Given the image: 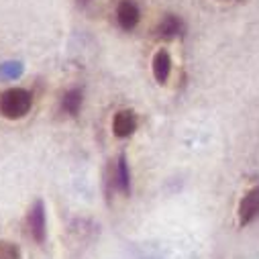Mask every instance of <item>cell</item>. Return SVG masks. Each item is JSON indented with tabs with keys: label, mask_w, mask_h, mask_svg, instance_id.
I'll return each instance as SVG.
<instances>
[{
	"label": "cell",
	"mask_w": 259,
	"mask_h": 259,
	"mask_svg": "<svg viewBox=\"0 0 259 259\" xmlns=\"http://www.w3.org/2000/svg\"><path fill=\"white\" fill-rule=\"evenodd\" d=\"M33 104V96L25 88H11L0 94V114L9 120L23 118Z\"/></svg>",
	"instance_id": "6da1fadb"
},
{
	"label": "cell",
	"mask_w": 259,
	"mask_h": 259,
	"mask_svg": "<svg viewBox=\"0 0 259 259\" xmlns=\"http://www.w3.org/2000/svg\"><path fill=\"white\" fill-rule=\"evenodd\" d=\"M27 227H29V235L33 237L35 243H45L47 237V219H45V206L41 200H37L29 214H27Z\"/></svg>",
	"instance_id": "7a4b0ae2"
},
{
	"label": "cell",
	"mask_w": 259,
	"mask_h": 259,
	"mask_svg": "<svg viewBox=\"0 0 259 259\" xmlns=\"http://www.w3.org/2000/svg\"><path fill=\"white\" fill-rule=\"evenodd\" d=\"M255 219H259V186H255L253 190H249L247 196L239 204V223L243 227L249 225V223H253Z\"/></svg>",
	"instance_id": "3957f363"
},
{
	"label": "cell",
	"mask_w": 259,
	"mask_h": 259,
	"mask_svg": "<svg viewBox=\"0 0 259 259\" xmlns=\"http://www.w3.org/2000/svg\"><path fill=\"white\" fill-rule=\"evenodd\" d=\"M112 131L118 139L131 137L137 131V114L133 110H118L112 120Z\"/></svg>",
	"instance_id": "277c9868"
},
{
	"label": "cell",
	"mask_w": 259,
	"mask_h": 259,
	"mask_svg": "<svg viewBox=\"0 0 259 259\" xmlns=\"http://www.w3.org/2000/svg\"><path fill=\"white\" fill-rule=\"evenodd\" d=\"M116 19L124 31L135 29L139 25V19H141V11H139L135 0H122L116 9Z\"/></svg>",
	"instance_id": "5b68a950"
},
{
	"label": "cell",
	"mask_w": 259,
	"mask_h": 259,
	"mask_svg": "<svg viewBox=\"0 0 259 259\" xmlns=\"http://www.w3.org/2000/svg\"><path fill=\"white\" fill-rule=\"evenodd\" d=\"M169 72H171V57L165 49H159L153 55V76L159 84H165L169 78Z\"/></svg>",
	"instance_id": "8992f818"
},
{
	"label": "cell",
	"mask_w": 259,
	"mask_h": 259,
	"mask_svg": "<svg viewBox=\"0 0 259 259\" xmlns=\"http://www.w3.org/2000/svg\"><path fill=\"white\" fill-rule=\"evenodd\" d=\"M114 184L122 194L131 192V174H128V163H126L124 155L118 157V163H116V169H114Z\"/></svg>",
	"instance_id": "52a82bcc"
},
{
	"label": "cell",
	"mask_w": 259,
	"mask_h": 259,
	"mask_svg": "<svg viewBox=\"0 0 259 259\" xmlns=\"http://www.w3.org/2000/svg\"><path fill=\"white\" fill-rule=\"evenodd\" d=\"M182 31H184V23H182L180 17H176V15H165V17L159 21V25H157V33H159L161 37H165V39H171V37L180 35Z\"/></svg>",
	"instance_id": "ba28073f"
},
{
	"label": "cell",
	"mask_w": 259,
	"mask_h": 259,
	"mask_svg": "<svg viewBox=\"0 0 259 259\" xmlns=\"http://www.w3.org/2000/svg\"><path fill=\"white\" fill-rule=\"evenodd\" d=\"M82 100H84L82 98V90H78V88L68 90L61 98V110L66 114H70V116H76L80 112V108H82Z\"/></svg>",
	"instance_id": "9c48e42d"
},
{
	"label": "cell",
	"mask_w": 259,
	"mask_h": 259,
	"mask_svg": "<svg viewBox=\"0 0 259 259\" xmlns=\"http://www.w3.org/2000/svg\"><path fill=\"white\" fill-rule=\"evenodd\" d=\"M23 74V63L19 61H7L0 66V78H7V80H15Z\"/></svg>",
	"instance_id": "30bf717a"
},
{
	"label": "cell",
	"mask_w": 259,
	"mask_h": 259,
	"mask_svg": "<svg viewBox=\"0 0 259 259\" xmlns=\"http://www.w3.org/2000/svg\"><path fill=\"white\" fill-rule=\"evenodd\" d=\"M21 249L11 241H0V259H21Z\"/></svg>",
	"instance_id": "8fae6325"
},
{
	"label": "cell",
	"mask_w": 259,
	"mask_h": 259,
	"mask_svg": "<svg viewBox=\"0 0 259 259\" xmlns=\"http://www.w3.org/2000/svg\"><path fill=\"white\" fill-rule=\"evenodd\" d=\"M78 3H80V5H86V3H90V0H78Z\"/></svg>",
	"instance_id": "7c38bea8"
}]
</instances>
